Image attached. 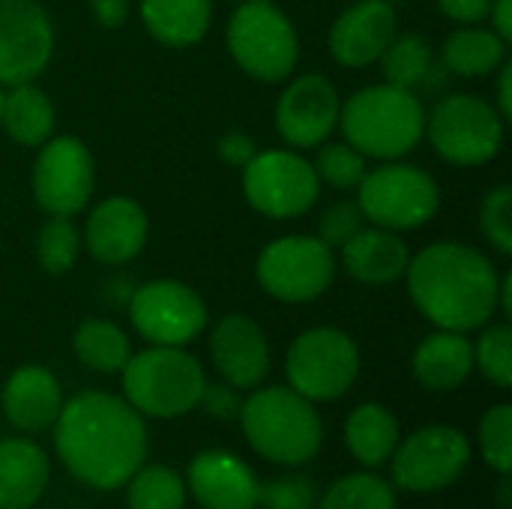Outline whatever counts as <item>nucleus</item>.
I'll use <instances>...</instances> for the list:
<instances>
[{
	"label": "nucleus",
	"mask_w": 512,
	"mask_h": 509,
	"mask_svg": "<svg viewBox=\"0 0 512 509\" xmlns=\"http://www.w3.org/2000/svg\"><path fill=\"white\" fill-rule=\"evenodd\" d=\"M57 456L90 489H120L147 459L144 417L120 396L87 390L63 402L54 423Z\"/></svg>",
	"instance_id": "1"
},
{
	"label": "nucleus",
	"mask_w": 512,
	"mask_h": 509,
	"mask_svg": "<svg viewBox=\"0 0 512 509\" xmlns=\"http://www.w3.org/2000/svg\"><path fill=\"white\" fill-rule=\"evenodd\" d=\"M408 294L438 330H480L498 312L501 273L474 246L444 240L411 255Z\"/></svg>",
	"instance_id": "2"
},
{
	"label": "nucleus",
	"mask_w": 512,
	"mask_h": 509,
	"mask_svg": "<svg viewBox=\"0 0 512 509\" xmlns=\"http://www.w3.org/2000/svg\"><path fill=\"white\" fill-rule=\"evenodd\" d=\"M345 141L372 159L408 156L426 132V108L414 90L396 84H372L345 99L339 111Z\"/></svg>",
	"instance_id": "3"
},
{
	"label": "nucleus",
	"mask_w": 512,
	"mask_h": 509,
	"mask_svg": "<svg viewBox=\"0 0 512 509\" xmlns=\"http://www.w3.org/2000/svg\"><path fill=\"white\" fill-rule=\"evenodd\" d=\"M240 426L249 447L282 468L306 465L324 444V426L309 399L291 387H264L240 405Z\"/></svg>",
	"instance_id": "4"
},
{
	"label": "nucleus",
	"mask_w": 512,
	"mask_h": 509,
	"mask_svg": "<svg viewBox=\"0 0 512 509\" xmlns=\"http://www.w3.org/2000/svg\"><path fill=\"white\" fill-rule=\"evenodd\" d=\"M123 399L141 414L156 420H174L201 405L207 387L201 363L174 345H150L141 354H132L120 369Z\"/></svg>",
	"instance_id": "5"
},
{
	"label": "nucleus",
	"mask_w": 512,
	"mask_h": 509,
	"mask_svg": "<svg viewBox=\"0 0 512 509\" xmlns=\"http://www.w3.org/2000/svg\"><path fill=\"white\" fill-rule=\"evenodd\" d=\"M228 51L258 81H285L300 57L291 18L273 0L240 3L228 21Z\"/></svg>",
	"instance_id": "6"
},
{
	"label": "nucleus",
	"mask_w": 512,
	"mask_h": 509,
	"mask_svg": "<svg viewBox=\"0 0 512 509\" xmlns=\"http://www.w3.org/2000/svg\"><path fill=\"white\" fill-rule=\"evenodd\" d=\"M357 207L369 225L387 231H414L438 213L441 186L429 171L390 159L387 165L366 171L357 186Z\"/></svg>",
	"instance_id": "7"
},
{
	"label": "nucleus",
	"mask_w": 512,
	"mask_h": 509,
	"mask_svg": "<svg viewBox=\"0 0 512 509\" xmlns=\"http://www.w3.org/2000/svg\"><path fill=\"white\" fill-rule=\"evenodd\" d=\"M435 153L453 165H486L504 147V117L501 111L474 96V93H453L435 105L426 117V132Z\"/></svg>",
	"instance_id": "8"
},
{
	"label": "nucleus",
	"mask_w": 512,
	"mask_h": 509,
	"mask_svg": "<svg viewBox=\"0 0 512 509\" xmlns=\"http://www.w3.org/2000/svg\"><path fill=\"white\" fill-rule=\"evenodd\" d=\"M288 387L309 402L342 399L360 375L357 342L336 327H312L300 333L285 357Z\"/></svg>",
	"instance_id": "9"
},
{
	"label": "nucleus",
	"mask_w": 512,
	"mask_h": 509,
	"mask_svg": "<svg viewBox=\"0 0 512 509\" xmlns=\"http://www.w3.org/2000/svg\"><path fill=\"white\" fill-rule=\"evenodd\" d=\"M255 276L273 300L309 303L333 285L336 255L318 237L288 234L261 249Z\"/></svg>",
	"instance_id": "10"
},
{
	"label": "nucleus",
	"mask_w": 512,
	"mask_h": 509,
	"mask_svg": "<svg viewBox=\"0 0 512 509\" xmlns=\"http://www.w3.org/2000/svg\"><path fill=\"white\" fill-rule=\"evenodd\" d=\"M246 201L270 219H297L318 201V174L294 150L255 153L243 168Z\"/></svg>",
	"instance_id": "11"
},
{
	"label": "nucleus",
	"mask_w": 512,
	"mask_h": 509,
	"mask_svg": "<svg viewBox=\"0 0 512 509\" xmlns=\"http://www.w3.org/2000/svg\"><path fill=\"white\" fill-rule=\"evenodd\" d=\"M393 459V483L414 495H432L453 486L468 462L471 444L465 432L453 426H423L405 444L396 447Z\"/></svg>",
	"instance_id": "12"
},
{
	"label": "nucleus",
	"mask_w": 512,
	"mask_h": 509,
	"mask_svg": "<svg viewBox=\"0 0 512 509\" xmlns=\"http://www.w3.org/2000/svg\"><path fill=\"white\" fill-rule=\"evenodd\" d=\"M93 156L81 138L51 135L39 144L30 186L36 204L48 216H75L87 207L93 195Z\"/></svg>",
	"instance_id": "13"
},
{
	"label": "nucleus",
	"mask_w": 512,
	"mask_h": 509,
	"mask_svg": "<svg viewBox=\"0 0 512 509\" xmlns=\"http://www.w3.org/2000/svg\"><path fill=\"white\" fill-rule=\"evenodd\" d=\"M129 318L150 345L183 348L207 327V306L195 288L177 279H156L132 291Z\"/></svg>",
	"instance_id": "14"
},
{
	"label": "nucleus",
	"mask_w": 512,
	"mask_h": 509,
	"mask_svg": "<svg viewBox=\"0 0 512 509\" xmlns=\"http://www.w3.org/2000/svg\"><path fill=\"white\" fill-rule=\"evenodd\" d=\"M54 51V27L36 0H0V84L36 81Z\"/></svg>",
	"instance_id": "15"
},
{
	"label": "nucleus",
	"mask_w": 512,
	"mask_h": 509,
	"mask_svg": "<svg viewBox=\"0 0 512 509\" xmlns=\"http://www.w3.org/2000/svg\"><path fill=\"white\" fill-rule=\"evenodd\" d=\"M342 99L321 72L294 78L276 102V126L291 147H318L339 126Z\"/></svg>",
	"instance_id": "16"
},
{
	"label": "nucleus",
	"mask_w": 512,
	"mask_h": 509,
	"mask_svg": "<svg viewBox=\"0 0 512 509\" xmlns=\"http://www.w3.org/2000/svg\"><path fill=\"white\" fill-rule=\"evenodd\" d=\"M399 33V15L387 0H357L330 27V51L336 63L363 69L375 63Z\"/></svg>",
	"instance_id": "17"
},
{
	"label": "nucleus",
	"mask_w": 512,
	"mask_h": 509,
	"mask_svg": "<svg viewBox=\"0 0 512 509\" xmlns=\"http://www.w3.org/2000/svg\"><path fill=\"white\" fill-rule=\"evenodd\" d=\"M210 354L216 372L240 390L258 387L270 372V342L258 321L249 315H225L213 336H210Z\"/></svg>",
	"instance_id": "18"
},
{
	"label": "nucleus",
	"mask_w": 512,
	"mask_h": 509,
	"mask_svg": "<svg viewBox=\"0 0 512 509\" xmlns=\"http://www.w3.org/2000/svg\"><path fill=\"white\" fill-rule=\"evenodd\" d=\"M147 213L126 195L105 198L84 225V246L99 264H126L147 243Z\"/></svg>",
	"instance_id": "19"
},
{
	"label": "nucleus",
	"mask_w": 512,
	"mask_h": 509,
	"mask_svg": "<svg viewBox=\"0 0 512 509\" xmlns=\"http://www.w3.org/2000/svg\"><path fill=\"white\" fill-rule=\"evenodd\" d=\"M189 492L204 509H255L261 498V483L243 459L210 450L192 459Z\"/></svg>",
	"instance_id": "20"
},
{
	"label": "nucleus",
	"mask_w": 512,
	"mask_h": 509,
	"mask_svg": "<svg viewBox=\"0 0 512 509\" xmlns=\"http://www.w3.org/2000/svg\"><path fill=\"white\" fill-rule=\"evenodd\" d=\"M0 405L15 429L36 435L57 423L63 408V390L45 366H21L6 378Z\"/></svg>",
	"instance_id": "21"
},
{
	"label": "nucleus",
	"mask_w": 512,
	"mask_h": 509,
	"mask_svg": "<svg viewBox=\"0 0 512 509\" xmlns=\"http://www.w3.org/2000/svg\"><path fill=\"white\" fill-rule=\"evenodd\" d=\"M345 270L366 285H390L405 276L411 252L399 231H387L378 225H363L342 249Z\"/></svg>",
	"instance_id": "22"
},
{
	"label": "nucleus",
	"mask_w": 512,
	"mask_h": 509,
	"mask_svg": "<svg viewBox=\"0 0 512 509\" xmlns=\"http://www.w3.org/2000/svg\"><path fill=\"white\" fill-rule=\"evenodd\" d=\"M411 369L417 384L432 393L459 390L474 372V345L465 339V333L438 330L417 345Z\"/></svg>",
	"instance_id": "23"
},
{
	"label": "nucleus",
	"mask_w": 512,
	"mask_h": 509,
	"mask_svg": "<svg viewBox=\"0 0 512 509\" xmlns=\"http://www.w3.org/2000/svg\"><path fill=\"white\" fill-rule=\"evenodd\" d=\"M51 480V462L42 447L24 438L0 441V509L39 504Z\"/></svg>",
	"instance_id": "24"
},
{
	"label": "nucleus",
	"mask_w": 512,
	"mask_h": 509,
	"mask_svg": "<svg viewBox=\"0 0 512 509\" xmlns=\"http://www.w3.org/2000/svg\"><path fill=\"white\" fill-rule=\"evenodd\" d=\"M141 21L156 42L189 48L207 36L213 0H141Z\"/></svg>",
	"instance_id": "25"
},
{
	"label": "nucleus",
	"mask_w": 512,
	"mask_h": 509,
	"mask_svg": "<svg viewBox=\"0 0 512 509\" xmlns=\"http://www.w3.org/2000/svg\"><path fill=\"white\" fill-rule=\"evenodd\" d=\"M345 444L363 468H381L399 447V420L390 408L357 405L345 423Z\"/></svg>",
	"instance_id": "26"
},
{
	"label": "nucleus",
	"mask_w": 512,
	"mask_h": 509,
	"mask_svg": "<svg viewBox=\"0 0 512 509\" xmlns=\"http://www.w3.org/2000/svg\"><path fill=\"white\" fill-rule=\"evenodd\" d=\"M54 105L45 90H39L33 81L9 87L3 93V114L0 126L9 132V138L21 147H39L54 135Z\"/></svg>",
	"instance_id": "27"
},
{
	"label": "nucleus",
	"mask_w": 512,
	"mask_h": 509,
	"mask_svg": "<svg viewBox=\"0 0 512 509\" xmlns=\"http://www.w3.org/2000/svg\"><path fill=\"white\" fill-rule=\"evenodd\" d=\"M444 66L456 75L465 78H480L495 72L498 66H504L507 60V39L498 36L492 27H474V24H462L459 30H453L444 42Z\"/></svg>",
	"instance_id": "28"
},
{
	"label": "nucleus",
	"mask_w": 512,
	"mask_h": 509,
	"mask_svg": "<svg viewBox=\"0 0 512 509\" xmlns=\"http://www.w3.org/2000/svg\"><path fill=\"white\" fill-rule=\"evenodd\" d=\"M72 351L75 357L93 369V372H102V375H114L120 372L129 357H132V345H129V336L111 324V321H102V318H90L84 321L75 336H72Z\"/></svg>",
	"instance_id": "29"
},
{
	"label": "nucleus",
	"mask_w": 512,
	"mask_h": 509,
	"mask_svg": "<svg viewBox=\"0 0 512 509\" xmlns=\"http://www.w3.org/2000/svg\"><path fill=\"white\" fill-rule=\"evenodd\" d=\"M315 509H399V501L393 483L372 471H360L336 480Z\"/></svg>",
	"instance_id": "30"
},
{
	"label": "nucleus",
	"mask_w": 512,
	"mask_h": 509,
	"mask_svg": "<svg viewBox=\"0 0 512 509\" xmlns=\"http://www.w3.org/2000/svg\"><path fill=\"white\" fill-rule=\"evenodd\" d=\"M378 60L384 63L387 84L405 90H414L432 75V45L417 33H396Z\"/></svg>",
	"instance_id": "31"
},
{
	"label": "nucleus",
	"mask_w": 512,
	"mask_h": 509,
	"mask_svg": "<svg viewBox=\"0 0 512 509\" xmlns=\"http://www.w3.org/2000/svg\"><path fill=\"white\" fill-rule=\"evenodd\" d=\"M126 504L129 509H183L186 486L168 465H141L129 477Z\"/></svg>",
	"instance_id": "32"
},
{
	"label": "nucleus",
	"mask_w": 512,
	"mask_h": 509,
	"mask_svg": "<svg viewBox=\"0 0 512 509\" xmlns=\"http://www.w3.org/2000/svg\"><path fill=\"white\" fill-rule=\"evenodd\" d=\"M81 252V234L72 222V216H48V222L39 228L36 237V258L45 273H69Z\"/></svg>",
	"instance_id": "33"
},
{
	"label": "nucleus",
	"mask_w": 512,
	"mask_h": 509,
	"mask_svg": "<svg viewBox=\"0 0 512 509\" xmlns=\"http://www.w3.org/2000/svg\"><path fill=\"white\" fill-rule=\"evenodd\" d=\"M474 366L501 390L512 387V330L510 324H492L474 345Z\"/></svg>",
	"instance_id": "34"
},
{
	"label": "nucleus",
	"mask_w": 512,
	"mask_h": 509,
	"mask_svg": "<svg viewBox=\"0 0 512 509\" xmlns=\"http://www.w3.org/2000/svg\"><path fill=\"white\" fill-rule=\"evenodd\" d=\"M312 168H315L318 180L345 192V189H357L360 180L366 177V156L357 147H351L348 141L324 144L318 150V159Z\"/></svg>",
	"instance_id": "35"
},
{
	"label": "nucleus",
	"mask_w": 512,
	"mask_h": 509,
	"mask_svg": "<svg viewBox=\"0 0 512 509\" xmlns=\"http://www.w3.org/2000/svg\"><path fill=\"white\" fill-rule=\"evenodd\" d=\"M480 453L492 471L510 474L512 471V408L495 405L480 420Z\"/></svg>",
	"instance_id": "36"
},
{
	"label": "nucleus",
	"mask_w": 512,
	"mask_h": 509,
	"mask_svg": "<svg viewBox=\"0 0 512 509\" xmlns=\"http://www.w3.org/2000/svg\"><path fill=\"white\" fill-rule=\"evenodd\" d=\"M480 231L483 237L501 252H512V189L510 186H495L486 192L480 204Z\"/></svg>",
	"instance_id": "37"
},
{
	"label": "nucleus",
	"mask_w": 512,
	"mask_h": 509,
	"mask_svg": "<svg viewBox=\"0 0 512 509\" xmlns=\"http://www.w3.org/2000/svg\"><path fill=\"white\" fill-rule=\"evenodd\" d=\"M258 504L264 509H315L318 489L306 474H288L267 486H261Z\"/></svg>",
	"instance_id": "38"
},
{
	"label": "nucleus",
	"mask_w": 512,
	"mask_h": 509,
	"mask_svg": "<svg viewBox=\"0 0 512 509\" xmlns=\"http://www.w3.org/2000/svg\"><path fill=\"white\" fill-rule=\"evenodd\" d=\"M366 216L363 210L357 207V201H336L333 207L324 210V216L318 219V240L327 243L333 252L342 249L360 228H363Z\"/></svg>",
	"instance_id": "39"
},
{
	"label": "nucleus",
	"mask_w": 512,
	"mask_h": 509,
	"mask_svg": "<svg viewBox=\"0 0 512 509\" xmlns=\"http://www.w3.org/2000/svg\"><path fill=\"white\" fill-rule=\"evenodd\" d=\"M201 405H204L213 417H219V420H234V417H240V405H243V402L237 399L234 387L207 384L204 393H201Z\"/></svg>",
	"instance_id": "40"
},
{
	"label": "nucleus",
	"mask_w": 512,
	"mask_h": 509,
	"mask_svg": "<svg viewBox=\"0 0 512 509\" xmlns=\"http://www.w3.org/2000/svg\"><path fill=\"white\" fill-rule=\"evenodd\" d=\"M438 6L456 24H480L489 18L492 0H438Z\"/></svg>",
	"instance_id": "41"
},
{
	"label": "nucleus",
	"mask_w": 512,
	"mask_h": 509,
	"mask_svg": "<svg viewBox=\"0 0 512 509\" xmlns=\"http://www.w3.org/2000/svg\"><path fill=\"white\" fill-rule=\"evenodd\" d=\"M255 153H258L255 141L243 132H231V135L219 138V159L234 165V168H243Z\"/></svg>",
	"instance_id": "42"
},
{
	"label": "nucleus",
	"mask_w": 512,
	"mask_h": 509,
	"mask_svg": "<svg viewBox=\"0 0 512 509\" xmlns=\"http://www.w3.org/2000/svg\"><path fill=\"white\" fill-rule=\"evenodd\" d=\"M90 12L102 27L117 30L129 18V0H90Z\"/></svg>",
	"instance_id": "43"
},
{
	"label": "nucleus",
	"mask_w": 512,
	"mask_h": 509,
	"mask_svg": "<svg viewBox=\"0 0 512 509\" xmlns=\"http://www.w3.org/2000/svg\"><path fill=\"white\" fill-rule=\"evenodd\" d=\"M489 21H492V30L510 42L512 39V0H492Z\"/></svg>",
	"instance_id": "44"
},
{
	"label": "nucleus",
	"mask_w": 512,
	"mask_h": 509,
	"mask_svg": "<svg viewBox=\"0 0 512 509\" xmlns=\"http://www.w3.org/2000/svg\"><path fill=\"white\" fill-rule=\"evenodd\" d=\"M510 78H512V66L510 63H504V69H501V84H498V111H501V117L507 120L512 114V93H510Z\"/></svg>",
	"instance_id": "45"
},
{
	"label": "nucleus",
	"mask_w": 512,
	"mask_h": 509,
	"mask_svg": "<svg viewBox=\"0 0 512 509\" xmlns=\"http://www.w3.org/2000/svg\"><path fill=\"white\" fill-rule=\"evenodd\" d=\"M512 489H510V474H501V486H498V507L510 509L512 507Z\"/></svg>",
	"instance_id": "46"
},
{
	"label": "nucleus",
	"mask_w": 512,
	"mask_h": 509,
	"mask_svg": "<svg viewBox=\"0 0 512 509\" xmlns=\"http://www.w3.org/2000/svg\"><path fill=\"white\" fill-rule=\"evenodd\" d=\"M0 114H3V87H0Z\"/></svg>",
	"instance_id": "47"
},
{
	"label": "nucleus",
	"mask_w": 512,
	"mask_h": 509,
	"mask_svg": "<svg viewBox=\"0 0 512 509\" xmlns=\"http://www.w3.org/2000/svg\"><path fill=\"white\" fill-rule=\"evenodd\" d=\"M387 3H396V0H387Z\"/></svg>",
	"instance_id": "48"
},
{
	"label": "nucleus",
	"mask_w": 512,
	"mask_h": 509,
	"mask_svg": "<svg viewBox=\"0 0 512 509\" xmlns=\"http://www.w3.org/2000/svg\"><path fill=\"white\" fill-rule=\"evenodd\" d=\"M240 3H249V0H240Z\"/></svg>",
	"instance_id": "49"
}]
</instances>
